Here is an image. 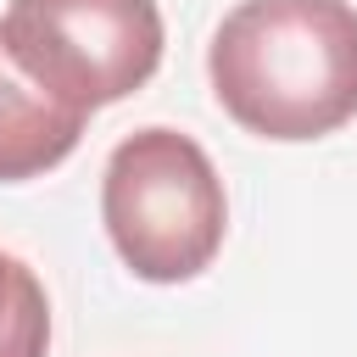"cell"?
<instances>
[{
    "instance_id": "2",
    "label": "cell",
    "mask_w": 357,
    "mask_h": 357,
    "mask_svg": "<svg viewBox=\"0 0 357 357\" xmlns=\"http://www.w3.org/2000/svg\"><path fill=\"white\" fill-rule=\"evenodd\" d=\"M100 218L134 279L184 284L212 268L229 229V201L212 156L190 134L156 123L134 128L106 156Z\"/></svg>"
},
{
    "instance_id": "3",
    "label": "cell",
    "mask_w": 357,
    "mask_h": 357,
    "mask_svg": "<svg viewBox=\"0 0 357 357\" xmlns=\"http://www.w3.org/2000/svg\"><path fill=\"white\" fill-rule=\"evenodd\" d=\"M11 67L73 112L128 100L162 67L156 0H11L0 17Z\"/></svg>"
},
{
    "instance_id": "4",
    "label": "cell",
    "mask_w": 357,
    "mask_h": 357,
    "mask_svg": "<svg viewBox=\"0 0 357 357\" xmlns=\"http://www.w3.org/2000/svg\"><path fill=\"white\" fill-rule=\"evenodd\" d=\"M84 123H89L84 112L33 89L0 50V184L39 178L56 162H67L73 145L84 139Z\"/></svg>"
},
{
    "instance_id": "1",
    "label": "cell",
    "mask_w": 357,
    "mask_h": 357,
    "mask_svg": "<svg viewBox=\"0 0 357 357\" xmlns=\"http://www.w3.org/2000/svg\"><path fill=\"white\" fill-rule=\"evenodd\" d=\"M218 106L257 139H324L357 117L351 0H240L212 45Z\"/></svg>"
},
{
    "instance_id": "5",
    "label": "cell",
    "mask_w": 357,
    "mask_h": 357,
    "mask_svg": "<svg viewBox=\"0 0 357 357\" xmlns=\"http://www.w3.org/2000/svg\"><path fill=\"white\" fill-rule=\"evenodd\" d=\"M50 346V301L39 273L0 251V357H45Z\"/></svg>"
}]
</instances>
